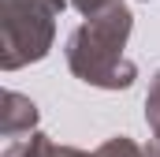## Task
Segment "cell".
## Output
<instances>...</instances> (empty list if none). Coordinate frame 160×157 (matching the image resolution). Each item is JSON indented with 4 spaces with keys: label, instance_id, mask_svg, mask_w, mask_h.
I'll list each match as a JSON object with an SVG mask.
<instances>
[{
    "label": "cell",
    "instance_id": "5",
    "mask_svg": "<svg viewBox=\"0 0 160 157\" xmlns=\"http://www.w3.org/2000/svg\"><path fill=\"white\" fill-rule=\"evenodd\" d=\"M149 120H153V127H157V135H160V78H157V86H153V94H149Z\"/></svg>",
    "mask_w": 160,
    "mask_h": 157
},
{
    "label": "cell",
    "instance_id": "2",
    "mask_svg": "<svg viewBox=\"0 0 160 157\" xmlns=\"http://www.w3.org/2000/svg\"><path fill=\"white\" fill-rule=\"evenodd\" d=\"M63 0H0V64L8 71L41 60L52 45V19Z\"/></svg>",
    "mask_w": 160,
    "mask_h": 157
},
{
    "label": "cell",
    "instance_id": "3",
    "mask_svg": "<svg viewBox=\"0 0 160 157\" xmlns=\"http://www.w3.org/2000/svg\"><path fill=\"white\" fill-rule=\"evenodd\" d=\"M34 120H38L34 101H26V97H22V94H15V90H8V94H4V138H19L22 131L30 135Z\"/></svg>",
    "mask_w": 160,
    "mask_h": 157
},
{
    "label": "cell",
    "instance_id": "4",
    "mask_svg": "<svg viewBox=\"0 0 160 157\" xmlns=\"http://www.w3.org/2000/svg\"><path fill=\"white\" fill-rule=\"evenodd\" d=\"M97 157H138V150H134L127 138H116V142H108V146H104Z\"/></svg>",
    "mask_w": 160,
    "mask_h": 157
},
{
    "label": "cell",
    "instance_id": "1",
    "mask_svg": "<svg viewBox=\"0 0 160 157\" xmlns=\"http://www.w3.org/2000/svg\"><path fill=\"white\" fill-rule=\"evenodd\" d=\"M130 30V15L127 8L116 4L108 8L104 15L89 19L82 30L71 34L67 41V60H71V71L82 82H93V86H127L134 78V68L119 60L123 38Z\"/></svg>",
    "mask_w": 160,
    "mask_h": 157
}]
</instances>
